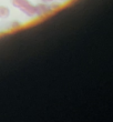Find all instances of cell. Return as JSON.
<instances>
[{
    "mask_svg": "<svg viewBox=\"0 0 113 122\" xmlns=\"http://www.w3.org/2000/svg\"><path fill=\"white\" fill-rule=\"evenodd\" d=\"M10 16V10L6 6H0V19H7Z\"/></svg>",
    "mask_w": 113,
    "mask_h": 122,
    "instance_id": "obj_3",
    "label": "cell"
},
{
    "mask_svg": "<svg viewBox=\"0 0 113 122\" xmlns=\"http://www.w3.org/2000/svg\"><path fill=\"white\" fill-rule=\"evenodd\" d=\"M50 6V8H51V10L53 11V10H58L60 7H61V5L60 3H55V2H53V3H51V5H49Z\"/></svg>",
    "mask_w": 113,
    "mask_h": 122,
    "instance_id": "obj_5",
    "label": "cell"
},
{
    "mask_svg": "<svg viewBox=\"0 0 113 122\" xmlns=\"http://www.w3.org/2000/svg\"><path fill=\"white\" fill-rule=\"evenodd\" d=\"M36 9H37V16L38 17L47 16V15H49V13L52 11L51 8H50V6H49V5H45V2H42V3L37 5Z\"/></svg>",
    "mask_w": 113,
    "mask_h": 122,
    "instance_id": "obj_2",
    "label": "cell"
},
{
    "mask_svg": "<svg viewBox=\"0 0 113 122\" xmlns=\"http://www.w3.org/2000/svg\"><path fill=\"white\" fill-rule=\"evenodd\" d=\"M11 3H12V6L16 9L20 10L26 16H28V17L37 16L36 6L32 5L29 0H11Z\"/></svg>",
    "mask_w": 113,
    "mask_h": 122,
    "instance_id": "obj_1",
    "label": "cell"
},
{
    "mask_svg": "<svg viewBox=\"0 0 113 122\" xmlns=\"http://www.w3.org/2000/svg\"><path fill=\"white\" fill-rule=\"evenodd\" d=\"M58 1H63V0H58Z\"/></svg>",
    "mask_w": 113,
    "mask_h": 122,
    "instance_id": "obj_7",
    "label": "cell"
},
{
    "mask_svg": "<svg viewBox=\"0 0 113 122\" xmlns=\"http://www.w3.org/2000/svg\"><path fill=\"white\" fill-rule=\"evenodd\" d=\"M43 2H45V3H51V2H53L54 0H42Z\"/></svg>",
    "mask_w": 113,
    "mask_h": 122,
    "instance_id": "obj_6",
    "label": "cell"
},
{
    "mask_svg": "<svg viewBox=\"0 0 113 122\" xmlns=\"http://www.w3.org/2000/svg\"><path fill=\"white\" fill-rule=\"evenodd\" d=\"M20 27H21V23H20L19 21H12L10 28H11V29H18V28H20Z\"/></svg>",
    "mask_w": 113,
    "mask_h": 122,
    "instance_id": "obj_4",
    "label": "cell"
}]
</instances>
